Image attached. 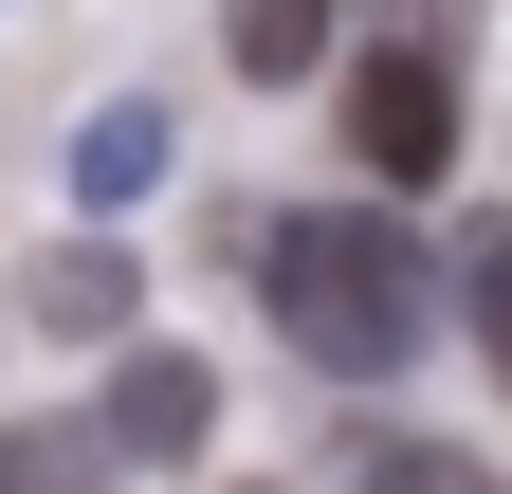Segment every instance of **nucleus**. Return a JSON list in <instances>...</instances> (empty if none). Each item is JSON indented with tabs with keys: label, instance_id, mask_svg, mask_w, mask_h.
<instances>
[{
	"label": "nucleus",
	"instance_id": "nucleus-1",
	"mask_svg": "<svg viewBox=\"0 0 512 494\" xmlns=\"http://www.w3.org/2000/svg\"><path fill=\"white\" fill-rule=\"evenodd\" d=\"M256 293H275L293 366H330V385H403V366L439 348V257L384 202H293L256 220Z\"/></svg>",
	"mask_w": 512,
	"mask_h": 494
},
{
	"label": "nucleus",
	"instance_id": "nucleus-2",
	"mask_svg": "<svg viewBox=\"0 0 512 494\" xmlns=\"http://www.w3.org/2000/svg\"><path fill=\"white\" fill-rule=\"evenodd\" d=\"M330 110H348V165L366 183H439V165H458V37H439V19H384L330 74Z\"/></svg>",
	"mask_w": 512,
	"mask_h": 494
},
{
	"label": "nucleus",
	"instance_id": "nucleus-3",
	"mask_svg": "<svg viewBox=\"0 0 512 494\" xmlns=\"http://www.w3.org/2000/svg\"><path fill=\"white\" fill-rule=\"evenodd\" d=\"M92 421H110V458H128V476H183V458L220 440V366L128 330V348H110V385H92Z\"/></svg>",
	"mask_w": 512,
	"mask_h": 494
},
{
	"label": "nucleus",
	"instance_id": "nucleus-4",
	"mask_svg": "<svg viewBox=\"0 0 512 494\" xmlns=\"http://www.w3.org/2000/svg\"><path fill=\"white\" fill-rule=\"evenodd\" d=\"M128 293H147V275H128L110 238H55V257L19 275V312H37L55 348H128Z\"/></svg>",
	"mask_w": 512,
	"mask_h": 494
},
{
	"label": "nucleus",
	"instance_id": "nucleus-5",
	"mask_svg": "<svg viewBox=\"0 0 512 494\" xmlns=\"http://www.w3.org/2000/svg\"><path fill=\"white\" fill-rule=\"evenodd\" d=\"M220 55L256 92H311V74H330V0H220Z\"/></svg>",
	"mask_w": 512,
	"mask_h": 494
},
{
	"label": "nucleus",
	"instance_id": "nucleus-6",
	"mask_svg": "<svg viewBox=\"0 0 512 494\" xmlns=\"http://www.w3.org/2000/svg\"><path fill=\"white\" fill-rule=\"evenodd\" d=\"M165 147H183L165 110H147V92H110L92 129H74V202H147V183H165Z\"/></svg>",
	"mask_w": 512,
	"mask_h": 494
},
{
	"label": "nucleus",
	"instance_id": "nucleus-7",
	"mask_svg": "<svg viewBox=\"0 0 512 494\" xmlns=\"http://www.w3.org/2000/svg\"><path fill=\"white\" fill-rule=\"evenodd\" d=\"M128 458H110V421H19L0 440V494H110Z\"/></svg>",
	"mask_w": 512,
	"mask_h": 494
},
{
	"label": "nucleus",
	"instance_id": "nucleus-8",
	"mask_svg": "<svg viewBox=\"0 0 512 494\" xmlns=\"http://www.w3.org/2000/svg\"><path fill=\"white\" fill-rule=\"evenodd\" d=\"M348 494H494V458H458V440H403V421H384V440L348 458Z\"/></svg>",
	"mask_w": 512,
	"mask_h": 494
},
{
	"label": "nucleus",
	"instance_id": "nucleus-9",
	"mask_svg": "<svg viewBox=\"0 0 512 494\" xmlns=\"http://www.w3.org/2000/svg\"><path fill=\"white\" fill-rule=\"evenodd\" d=\"M458 330H476V366L512 385V220H476V257H458Z\"/></svg>",
	"mask_w": 512,
	"mask_h": 494
},
{
	"label": "nucleus",
	"instance_id": "nucleus-10",
	"mask_svg": "<svg viewBox=\"0 0 512 494\" xmlns=\"http://www.w3.org/2000/svg\"><path fill=\"white\" fill-rule=\"evenodd\" d=\"M238 494H275V476H238Z\"/></svg>",
	"mask_w": 512,
	"mask_h": 494
}]
</instances>
